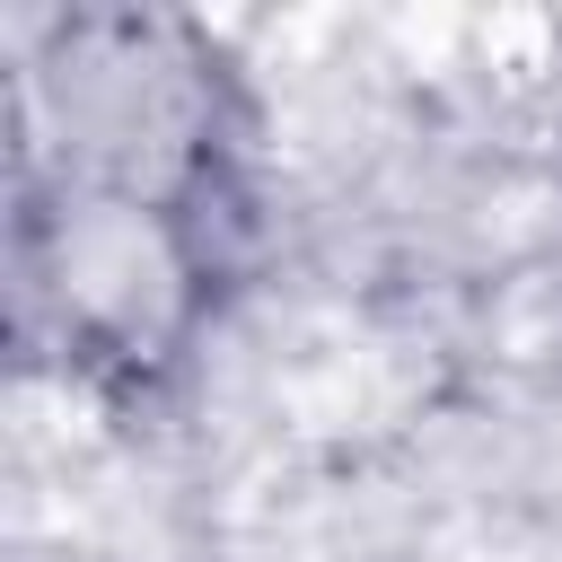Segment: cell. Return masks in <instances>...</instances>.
Returning a JSON list of instances; mask_svg holds the SVG:
<instances>
[{"label":"cell","mask_w":562,"mask_h":562,"mask_svg":"<svg viewBox=\"0 0 562 562\" xmlns=\"http://www.w3.org/2000/svg\"><path fill=\"white\" fill-rule=\"evenodd\" d=\"M9 342L88 413L167 422L272 255V114L193 9H44L9 44Z\"/></svg>","instance_id":"obj_1"}]
</instances>
